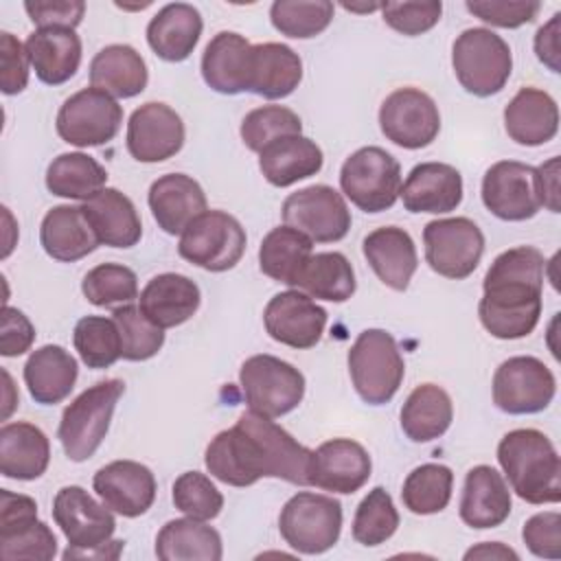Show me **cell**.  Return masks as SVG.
Returning a JSON list of instances; mask_svg holds the SVG:
<instances>
[{
    "label": "cell",
    "instance_id": "2e32d148",
    "mask_svg": "<svg viewBox=\"0 0 561 561\" xmlns=\"http://www.w3.org/2000/svg\"><path fill=\"white\" fill-rule=\"evenodd\" d=\"M379 127L390 142L403 149H423L432 145L440 131V112L427 92L399 88L383 99Z\"/></svg>",
    "mask_w": 561,
    "mask_h": 561
},
{
    "label": "cell",
    "instance_id": "f907efd6",
    "mask_svg": "<svg viewBox=\"0 0 561 561\" xmlns=\"http://www.w3.org/2000/svg\"><path fill=\"white\" fill-rule=\"evenodd\" d=\"M241 140L250 151L261 153L272 140L280 136H291L302 131L300 116L285 105H263L254 107L241 121Z\"/></svg>",
    "mask_w": 561,
    "mask_h": 561
},
{
    "label": "cell",
    "instance_id": "484cf974",
    "mask_svg": "<svg viewBox=\"0 0 561 561\" xmlns=\"http://www.w3.org/2000/svg\"><path fill=\"white\" fill-rule=\"evenodd\" d=\"M156 224L167 234H182L184 228L206 213V195L197 180L186 173L160 175L147 195Z\"/></svg>",
    "mask_w": 561,
    "mask_h": 561
},
{
    "label": "cell",
    "instance_id": "9f6ffc18",
    "mask_svg": "<svg viewBox=\"0 0 561 561\" xmlns=\"http://www.w3.org/2000/svg\"><path fill=\"white\" fill-rule=\"evenodd\" d=\"M26 46L11 33H0V88L4 94H20L28 83Z\"/></svg>",
    "mask_w": 561,
    "mask_h": 561
},
{
    "label": "cell",
    "instance_id": "9a60e30c",
    "mask_svg": "<svg viewBox=\"0 0 561 561\" xmlns=\"http://www.w3.org/2000/svg\"><path fill=\"white\" fill-rule=\"evenodd\" d=\"M280 215L285 226H291L318 243H333L348 234L351 210L342 193L327 184H311L291 193Z\"/></svg>",
    "mask_w": 561,
    "mask_h": 561
},
{
    "label": "cell",
    "instance_id": "681fc988",
    "mask_svg": "<svg viewBox=\"0 0 561 561\" xmlns=\"http://www.w3.org/2000/svg\"><path fill=\"white\" fill-rule=\"evenodd\" d=\"M399 528V513L390 493L383 486H375L357 504L353 517V539L362 546H379L388 541Z\"/></svg>",
    "mask_w": 561,
    "mask_h": 561
},
{
    "label": "cell",
    "instance_id": "680465c9",
    "mask_svg": "<svg viewBox=\"0 0 561 561\" xmlns=\"http://www.w3.org/2000/svg\"><path fill=\"white\" fill-rule=\"evenodd\" d=\"M0 322V353L4 357H18L33 346L35 327L20 309L4 305Z\"/></svg>",
    "mask_w": 561,
    "mask_h": 561
},
{
    "label": "cell",
    "instance_id": "be15d7a7",
    "mask_svg": "<svg viewBox=\"0 0 561 561\" xmlns=\"http://www.w3.org/2000/svg\"><path fill=\"white\" fill-rule=\"evenodd\" d=\"M125 541H107L103 546H96V548H88V550H70L66 548L64 552V559H116L123 550Z\"/></svg>",
    "mask_w": 561,
    "mask_h": 561
},
{
    "label": "cell",
    "instance_id": "9c48e42d",
    "mask_svg": "<svg viewBox=\"0 0 561 561\" xmlns=\"http://www.w3.org/2000/svg\"><path fill=\"white\" fill-rule=\"evenodd\" d=\"M241 392L252 412L278 419L298 408L305 397V377L289 362L274 355H252L239 370Z\"/></svg>",
    "mask_w": 561,
    "mask_h": 561
},
{
    "label": "cell",
    "instance_id": "7bdbcfd3",
    "mask_svg": "<svg viewBox=\"0 0 561 561\" xmlns=\"http://www.w3.org/2000/svg\"><path fill=\"white\" fill-rule=\"evenodd\" d=\"M107 171L88 153L70 151L57 156L46 169V188L66 199H90L105 188Z\"/></svg>",
    "mask_w": 561,
    "mask_h": 561
},
{
    "label": "cell",
    "instance_id": "52a82bcc",
    "mask_svg": "<svg viewBox=\"0 0 561 561\" xmlns=\"http://www.w3.org/2000/svg\"><path fill=\"white\" fill-rule=\"evenodd\" d=\"M278 530L296 552L322 554L340 539L342 504L331 495L300 491L280 508Z\"/></svg>",
    "mask_w": 561,
    "mask_h": 561
},
{
    "label": "cell",
    "instance_id": "8fae6325",
    "mask_svg": "<svg viewBox=\"0 0 561 561\" xmlns=\"http://www.w3.org/2000/svg\"><path fill=\"white\" fill-rule=\"evenodd\" d=\"M427 265L454 280L471 276L484 252V234L469 217L434 219L423 228Z\"/></svg>",
    "mask_w": 561,
    "mask_h": 561
},
{
    "label": "cell",
    "instance_id": "7402d4cb",
    "mask_svg": "<svg viewBox=\"0 0 561 561\" xmlns=\"http://www.w3.org/2000/svg\"><path fill=\"white\" fill-rule=\"evenodd\" d=\"M370 456L353 438H331L313 451L311 486L351 495L370 478Z\"/></svg>",
    "mask_w": 561,
    "mask_h": 561
},
{
    "label": "cell",
    "instance_id": "ffe728a7",
    "mask_svg": "<svg viewBox=\"0 0 561 561\" xmlns=\"http://www.w3.org/2000/svg\"><path fill=\"white\" fill-rule=\"evenodd\" d=\"M263 324L272 340L291 348H311L327 327V311L305 291L287 289L270 298Z\"/></svg>",
    "mask_w": 561,
    "mask_h": 561
},
{
    "label": "cell",
    "instance_id": "94428289",
    "mask_svg": "<svg viewBox=\"0 0 561 561\" xmlns=\"http://www.w3.org/2000/svg\"><path fill=\"white\" fill-rule=\"evenodd\" d=\"M537 182H539V195L541 206H546L552 213H559L561 208V193H559V158H550L543 164L537 167Z\"/></svg>",
    "mask_w": 561,
    "mask_h": 561
},
{
    "label": "cell",
    "instance_id": "e575fe53",
    "mask_svg": "<svg viewBox=\"0 0 561 561\" xmlns=\"http://www.w3.org/2000/svg\"><path fill=\"white\" fill-rule=\"evenodd\" d=\"M204 22L199 11L186 2L164 4L147 24V42L164 61H184L197 46Z\"/></svg>",
    "mask_w": 561,
    "mask_h": 561
},
{
    "label": "cell",
    "instance_id": "cb8c5ba5",
    "mask_svg": "<svg viewBox=\"0 0 561 561\" xmlns=\"http://www.w3.org/2000/svg\"><path fill=\"white\" fill-rule=\"evenodd\" d=\"M362 252L377 274V278L394 289L405 291L416 267H419V254L416 245L408 230L399 226H383L375 228L364 237Z\"/></svg>",
    "mask_w": 561,
    "mask_h": 561
},
{
    "label": "cell",
    "instance_id": "6125c7cd",
    "mask_svg": "<svg viewBox=\"0 0 561 561\" xmlns=\"http://www.w3.org/2000/svg\"><path fill=\"white\" fill-rule=\"evenodd\" d=\"M465 559H519V554L500 541H484L465 552Z\"/></svg>",
    "mask_w": 561,
    "mask_h": 561
},
{
    "label": "cell",
    "instance_id": "f546056e",
    "mask_svg": "<svg viewBox=\"0 0 561 561\" xmlns=\"http://www.w3.org/2000/svg\"><path fill=\"white\" fill-rule=\"evenodd\" d=\"M300 79L302 61L294 48L280 42L252 44L248 92L270 101L285 99L298 88Z\"/></svg>",
    "mask_w": 561,
    "mask_h": 561
},
{
    "label": "cell",
    "instance_id": "f1b7e54d",
    "mask_svg": "<svg viewBox=\"0 0 561 561\" xmlns=\"http://www.w3.org/2000/svg\"><path fill=\"white\" fill-rule=\"evenodd\" d=\"M99 243L110 248H131L142 237V224L134 202L118 188H101L81 204Z\"/></svg>",
    "mask_w": 561,
    "mask_h": 561
},
{
    "label": "cell",
    "instance_id": "f6af8a7d",
    "mask_svg": "<svg viewBox=\"0 0 561 561\" xmlns=\"http://www.w3.org/2000/svg\"><path fill=\"white\" fill-rule=\"evenodd\" d=\"M72 342L88 368H110L121 359V333L114 318L83 316L75 324Z\"/></svg>",
    "mask_w": 561,
    "mask_h": 561
},
{
    "label": "cell",
    "instance_id": "4316f807",
    "mask_svg": "<svg viewBox=\"0 0 561 561\" xmlns=\"http://www.w3.org/2000/svg\"><path fill=\"white\" fill-rule=\"evenodd\" d=\"M199 300V287L188 276L164 272L145 285L138 296V307L156 327L173 329L195 316Z\"/></svg>",
    "mask_w": 561,
    "mask_h": 561
},
{
    "label": "cell",
    "instance_id": "3957f363",
    "mask_svg": "<svg viewBox=\"0 0 561 561\" xmlns=\"http://www.w3.org/2000/svg\"><path fill=\"white\" fill-rule=\"evenodd\" d=\"M497 462L524 502L557 504L561 500V460L543 432L511 430L497 445Z\"/></svg>",
    "mask_w": 561,
    "mask_h": 561
},
{
    "label": "cell",
    "instance_id": "277c9868",
    "mask_svg": "<svg viewBox=\"0 0 561 561\" xmlns=\"http://www.w3.org/2000/svg\"><path fill=\"white\" fill-rule=\"evenodd\" d=\"M123 392L125 383L121 379H103L66 405L57 438L68 460L83 462L94 456L110 430L114 408Z\"/></svg>",
    "mask_w": 561,
    "mask_h": 561
},
{
    "label": "cell",
    "instance_id": "91938a15",
    "mask_svg": "<svg viewBox=\"0 0 561 561\" xmlns=\"http://www.w3.org/2000/svg\"><path fill=\"white\" fill-rule=\"evenodd\" d=\"M559 24L561 13H554L537 33H535V53L537 59L548 66L552 72L561 70V48H559Z\"/></svg>",
    "mask_w": 561,
    "mask_h": 561
},
{
    "label": "cell",
    "instance_id": "e0dca14e",
    "mask_svg": "<svg viewBox=\"0 0 561 561\" xmlns=\"http://www.w3.org/2000/svg\"><path fill=\"white\" fill-rule=\"evenodd\" d=\"M482 204L504 221H526L541 208L537 167L517 160L491 164L482 178Z\"/></svg>",
    "mask_w": 561,
    "mask_h": 561
},
{
    "label": "cell",
    "instance_id": "4dcf8cb0",
    "mask_svg": "<svg viewBox=\"0 0 561 561\" xmlns=\"http://www.w3.org/2000/svg\"><path fill=\"white\" fill-rule=\"evenodd\" d=\"M24 46L31 68L46 85H61L79 70L81 39L75 28H35Z\"/></svg>",
    "mask_w": 561,
    "mask_h": 561
},
{
    "label": "cell",
    "instance_id": "ba28073f",
    "mask_svg": "<svg viewBox=\"0 0 561 561\" xmlns=\"http://www.w3.org/2000/svg\"><path fill=\"white\" fill-rule=\"evenodd\" d=\"M342 193L364 213L394 206L401 193V167L392 153L368 145L353 151L340 169Z\"/></svg>",
    "mask_w": 561,
    "mask_h": 561
},
{
    "label": "cell",
    "instance_id": "836d02e7",
    "mask_svg": "<svg viewBox=\"0 0 561 561\" xmlns=\"http://www.w3.org/2000/svg\"><path fill=\"white\" fill-rule=\"evenodd\" d=\"M39 241L44 252L61 263H72L96 250L99 239L85 219L81 206H53L39 226Z\"/></svg>",
    "mask_w": 561,
    "mask_h": 561
},
{
    "label": "cell",
    "instance_id": "ee69618b",
    "mask_svg": "<svg viewBox=\"0 0 561 561\" xmlns=\"http://www.w3.org/2000/svg\"><path fill=\"white\" fill-rule=\"evenodd\" d=\"M454 473L447 465L425 462L412 469L403 482V506L414 515H434L447 508L451 500Z\"/></svg>",
    "mask_w": 561,
    "mask_h": 561
},
{
    "label": "cell",
    "instance_id": "603a6c76",
    "mask_svg": "<svg viewBox=\"0 0 561 561\" xmlns=\"http://www.w3.org/2000/svg\"><path fill=\"white\" fill-rule=\"evenodd\" d=\"M399 197L410 213H451L462 202V175L447 162H421L408 173Z\"/></svg>",
    "mask_w": 561,
    "mask_h": 561
},
{
    "label": "cell",
    "instance_id": "6da1fadb",
    "mask_svg": "<svg viewBox=\"0 0 561 561\" xmlns=\"http://www.w3.org/2000/svg\"><path fill=\"white\" fill-rule=\"evenodd\" d=\"M204 462L213 478L230 486H250L261 478L311 486L313 449L272 419L248 410L208 443Z\"/></svg>",
    "mask_w": 561,
    "mask_h": 561
},
{
    "label": "cell",
    "instance_id": "6f0895ef",
    "mask_svg": "<svg viewBox=\"0 0 561 561\" xmlns=\"http://www.w3.org/2000/svg\"><path fill=\"white\" fill-rule=\"evenodd\" d=\"M24 11L37 28H75L83 20V0H26Z\"/></svg>",
    "mask_w": 561,
    "mask_h": 561
},
{
    "label": "cell",
    "instance_id": "11a10c76",
    "mask_svg": "<svg viewBox=\"0 0 561 561\" xmlns=\"http://www.w3.org/2000/svg\"><path fill=\"white\" fill-rule=\"evenodd\" d=\"M526 548L541 559L561 557V515L557 511H543L526 519L522 528Z\"/></svg>",
    "mask_w": 561,
    "mask_h": 561
},
{
    "label": "cell",
    "instance_id": "5bb4252c",
    "mask_svg": "<svg viewBox=\"0 0 561 561\" xmlns=\"http://www.w3.org/2000/svg\"><path fill=\"white\" fill-rule=\"evenodd\" d=\"M557 392L552 370L533 355L504 359L493 375V403L506 414H535L550 405Z\"/></svg>",
    "mask_w": 561,
    "mask_h": 561
},
{
    "label": "cell",
    "instance_id": "8992f818",
    "mask_svg": "<svg viewBox=\"0 0 561 561\" xmlns=\"http://www.w3.org/2000/svg\"><path fill=\"white\" fill-rule=\"evenodd\" d=\"M348 373L362 401L370 405L388 403L405 375L394 337L383 329L362 331L348 351Z\"/></svg>",
    "mask_w": 561,
    "mask_h": 561
},
{
    "label": "cell",
    "instance_id": "816d5d0a",
    "mask_svg": "<svg viewBox=\"0 0 561 561\" xmlns=\"http://www.w3.org/2000/svg\"><path fill=\"white\" fill-rule=\"evenodd\" d=\"M173 504L188 517L208 522L215 519L224 508V495L199 471H184L173 482Z\"/></svg>",
    "mask_w": 561,
    "mask_h": 561
},
{
    "label": "cell",
    "instance_id": "ab89813d",
    "mask_svg": "<svg viewBox=\"0 0 561 561\" xmlns=\"http://www.w3.org/2000/svg\"><path fill=\"white\" fill-rule=\"evenodd\" d=\"M221 554V535L188 515L167 522L156 537V557L162 561H219Z\"/></svg>",
    "mask_w": 561,
    "mask_h": 561
},
{
    "label": "cell",
    "instance_id": "7a4b0ae2",
    "mask_svg": "<svg viewBox=\"0 0 561 561\" xmlns=\"http://www.w3.org/2000/svg\"><path fill=\"white\" fill-rule=\"evenodd\" d=\"M546 259L533 245L497 254L484 274L478 316L497 340H519L535 331L541 318Z\"/></svg>",
    "mask_w": 561,
    "mask_h": 561
},
{
    "label": "cell",
    "instance_id": "bcb514c9",
    "mask_svg": "<svg viewBox=\"0 0 561 561\" xmlns=\"http://www.w3.org/2000/svg\"><path fill=\"white\" fill-rule=\"evenodd\" d=\"M272 26L287 37L309 39L320 35L333 20L329 0H276L270 7Z\"/></svg>",
    "mask_w": 561,
    "mask_h": 561
},
{
    "label": "cell",
    "instance_id": "7c38bea8",
    "mask_svg": "<svg viewBox=\"0 0 561 561\" xmlns=\"http://www.w3.org/2000/svg\"><path fill=\"white\" fill-rule=\"evenodd\" d=\"M57 554V537L37 519V502L31 495L0 491V557L4 561H50Z\"/></svg>",
    "mask_w": 561,
    "mask_h": 561
},
{
    "label": "cell",
    "instance_id": "c3c4849f",
    "mask_svg": "<svg viewBox=\"0 0 561 561\" xmlns=\"http://www.w3.org/2000/svg\"><path fill=\"white\" fill-rule=\"evenodd\" d=\"M121 333V357L127 362L151 359L164 344V329L156 327L138 305L116 307L112 313Z\"/></svg>",
    "mask_w": 561,
    "mask_h": 561
},
{
    "label": "cell",
    "instance_id": "4fadbf2b",
    "mask_svg": "<svg viewBox=\"0 0 561 561\" xmlns=\"http://www.w3.org/2000/svg\"><path fill=\"white\" fill-rule=\"evenodd\" d=\"M123 123V107L118 101L99 90L83 88L70 94L57 112V134L64 142L75 147H99L118 134Z\"/></svg>",
    "mask_w": 561,
    "mask_h": 561
},
{
    "label": "cell",
    "instance_id": "60d3db41",
    "mask_svg": "<svg viewBox=\"0 0 561 561\" xmlns=\"http://www.w3.org/2000/svg\"><path fill=\"white\" fill-rule=\"evenodd\" d=\"M313 254V241L291 226L272 228L259 248V267L276 283L296 285L298 274Z\"/></svg>",
    "mask_w": 561,
    "mask_h": 561
},
{
    "label": "cell",
    "instance_id": "30bf717a",
    "mask_svg": "<svg viewBox=\"0 0 561 561\" xmlns=\"http://www.w3.org/2000/svg\"><path fill=\"white\" fill-rule=\"evenodd\" d=\"M245 241V230L237 217L226 210H206L184 228L178 252L206 272H226L241 261Z\"/></svg>",
    "mask_w": 561,
    "mask_h": 561
},
{
    "label": "cell",
    "instance_id": "5b68a950",
    "mask_svg": "<svg viewBox=\"0 0 561 561\" xmlns=\"http://www.w3.org/2000/svg\"><path fill=\"white\" fill-rule=\"evenodd\" d=\"M451 66L458 83L473 96L497 94L513 70L511 46L491 28L462 31L451 46Z\"/></svg>",
    "mask_w": 561,
    "mask_h": 561
},
{
    "label": "cell",
    "instance_id": "ac0fdd59",
    "mask_svg": "<svg viewBox=\"0 0 561 561\" xmlns=\"http://www.w3.org/2000/svg\"><path fill=\"white\" fill-rule=\"evenodd\" d=\"M53 519L68 539L70 550L103 546L116 530L112 511L77 484L61 486L57 491L53 500Z\"/></svg>",
    "mask_w": 561,
    "mask_h": 561
},
{
    "label": "cell",
    "instance_id": "db71d44e",
    "mask_svg": "<svg viewBox=\"0 0 561 561\" xmlns=\"http://www.w3.org/2000/svg\"><path fill=\"white\" fill-rule=\"evenodd\" d=\"M467 11L482 22L500 28H517L533 22L541 9L539 2H508V0H469Z\"/></svg>",
    "mask_w": 561,
    "mask_h": 561
},
{
    "label": "cell",
    "instance_id": "d590c367",
    "mask_svg": "<svg viewBox=\"0 0 561 561\" xmlns=\"http://www.w3.org/2000/svg\"><path fill=\"white\" fill-rule=\"evenodd\" d=\"M79 377L77 359L59 344H44L35 348L24 364V383L28 394L42 405L64 401Z\"/></svg>",
    "mask_w": 561,
    "mask_h": 561
},
{
    "label": "cell",
    "instance_id": "d4e9b609",
    "mask_svg": "<svg viewBox=\"0 0 561 561\" xmlns=\"http://www.w3.org/2000/svg\"><path fill=\"white\" fill-rule=\"evenodd\" d=\"M511 491L502 473L489 465H476L465 476L460 495V519L478 530L495 528L511 515Z\"/></svg>",
    "mask_w": 561,
    "mask_h": 561
},
{
    "label": "cell",
    "instance_id": "d6986e66",
    "mask_svg": "<svg viewBox=\"0 0 561 561\" xmlns=\"http://www.w3.org/2000/svg\"><path fill=\"white\" fill-rule=\"evenodd\" d=\"M184 123L180 114L160 101L136 107L127 123V151L138 162H162L173 158L184 145Z\"/></svg>",
    "mask_w": 561,
    "mask_h": 561
},
{
    "label": "cell",
    "instance_id": "7dc6e473",
    "mask_svg": "<svg viewBox=\"0 0 561 561\" xmlns=\"http://www.w3.org/2000/svg\"><path fill=\"white\" fill-rule=\"evenodd\" d=\"M81 291L94 307L116 309L138 298V278L127 265L101 263L83 276Z\"/></svg>",
    "mask_w": 561,
    "mask_h": 561
},
{
    "label": "cell",
    "instance_id": "8d00e7d4",
    "mask_svg": "<svg viewBox=\"0 0 561 561\" xmlns=\"http://www.w3.org/2000/svg\"><path fill=\"white\" fill-rule=\"evenodd\" d=\"M50 462L48 436L33 423H4L0 430V471L11 480H37Z\"/></svg>",
    "mask_w": 561,
    "mask_h": 561
},
{
    "label": "cell",
    "instance_id": "f5cc1de1",
    "mask_svg": "<svg viewBox=\"0 0 561 561\" xmlns=\"http://www.w3.org/2000/svg\"><path fill=\"white\" fill-rule=\"evenodd\" d=\"M443 4L438 0H425V2H383L381 15L383 22L408 37L427 33L434 28L440 20Z\"/></svg>",
    "mask_w": 561,
    "mask_h": 561
},
{
    "label": "cell",
    "instance_id": "b9f144b4",
    "mask_svg": "<svg viewBox=\"0 0 561 561\" xmlns=\"http://www.w3.org/2000/svg\"><path fill=\"white\" fill-rule=\"evenodd\" d=\"M294 287L318 300L346 302L357 283L353 265L342 252H318L309 256Z\"/></svg>",
    "mask_w": 561,
    "mask_h": 561
},
{
    "label": "cell",
    "instance_id": "83f0119b",
    "mask_svg": "<svg viewBox=\"0 0 561 561\" xmlns=\"http://www.w3.org/2000/svg\"><path fill=\"white\" fill-rule=\"evenodd\" d=\"M504 129L524 147H539L559 131L557 101L539 88H522L504 107Z\"/></svg>",
    "mask_w": 561,
    "mask_h": 561
},
{
    "label": "cell",
    "instance_id": "1f68e13d",
    "mask_svg": "<svg viewBox=\"0 0 561 561\" xmlns=\"http://www.w3.org/2000/svg\"><path fill=\"white\" fill-rule=\"evenodd\" d=\"M322 149L316 145V140L302 134L280 136L259 153V169L263 178L278 188L316 175L322 169Z\"/></svg>",
    "mask_w": 561,
    "mask_h": 561
},
{
    "label": "cell",
    "instance_id": "74e56055",
    "mask_svg": "<svg viewBox=\"0 0 561 561\" xmlns=\"http://www.w3.org/2000/svg\"><path fill=\"white\" fill-rule=\"evenodd\" d=\"M149 72L140 53L129 44H110L90 61V83L112 96L131 99L147 88Z\"/></svg>",
    "mask_w": 561,
    "mask_h": 561
},
{
    "label": "cell",
    "instance_id": "f35d334b",
    "mask_svg": "<svg viewBox=\"0 0 561 561\" xmlns=\"http://www.w3.org/2000/svg\"><path fill=\"white\" fill-rule=\"evenodd\" d=\"M399 419L403 434L412 443L436 440L454 421L451 397L436 383H421L403 401Z\"/></svg>",
    "mask_w": 561,
    "mask_h": 561
},
{
    "label": "cell",
    "instance_id": "44dd1931",
    "mask_svg": "<svg viewBox=\"0 0 561 561\" xmlns=\"http://www.w3.org/2000/svg\"><path fill=\"white\" fill-rule=\"evenodd\" d=\"M92 486L103 504L123 517H140L156 500V478L151 469L136 460H114L101 467Z\"/></svg>",
    "mask_w": 561,
    "mask_h": 561
},
{
    "label": "cell",
    "instance_id": "e7e4bbea",
    "mask_svg": "<svg viewBox=\"0 0 561 561\" xmlns=\"http://www.w3.org/2000/svg\"><path fill=\"white\" fill-rule=\"evenodd\" d=\"M346 11H357V13H370L381 9V4H342Z\"/></svg>",
    "mask_w": 561,
    "mask_h": 561
},
{
    "label": "cell",
    "instance_id": "d6a6232c",
    "mask_svg": "<svg viewBox=\"0 0 561 561\" xmlns=\"http://www.w3.org/2000/svg\"><path fill=\"white\" fill-rule=\"evenodd\" d=\"M252 44L232 31L217 33L204 48L202 77L219 94L248 92Z\"/></svg>",
    "mask_w": 561,
    "mask_h": 561
}]
</instances>
